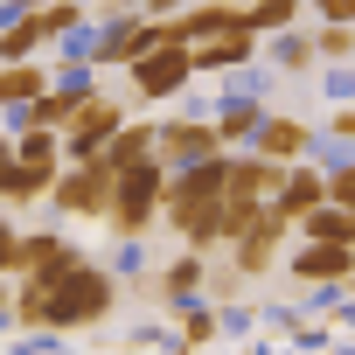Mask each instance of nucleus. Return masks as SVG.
Segmentation results:
<instances>
[{
  "mask_svg": "<svg viewBox=\"0 0 355 355\" xmlns=\"http://www.w3.org/2000/svg\"><path fill=\"white\" fill-rule=\"evenodd\" d=\"M119 306V272L98 265V258H77L56 286H49V320L56 334H84V327H105Z\"/></svg>",
  "mask_w": 355,
  "mask_h": 355,
  "instance_id": "nucleus-1",
  "label": "nucleus"
},
{
  "mask_svg": "<svg viewBox=\"0 0 355 355\" xmlns=\"http://www.w3.org/2000/svg\"><path fill=\"white\" fill-rule=\"evenodd\" d=\"M160 202H167V160L146 153L132 167H119V182H112V209H105V230L112 237H146L160 223Z\"/></svg>",
  "mask_w": 355,
  "mask_h": 355,
  "instance_id": "nucleus-2",
  "label": "nucleus"
},
{
  "mask_svg": "<svg viewBox=\"0 0 355 355\" xmlns=\"http://www.w3.org/2000/svg\"><path fill=\"white\" fill-rule=\"evenodd\" d=\"M112 182H119V174H112L98 153H91V160H63L56 182H49V209L70 216V223H105V209H112Z\"/></svg>",
  "mask_w": 355,
  "mask_h": 355,
  "instance_id": "nucleus-3",
  "label": "nucleus"
},
{
  "mask_svg": "<svg viewBox=\"0 0 355 355\" xmlns=\"http://www.w3.org/2000/svg\"><path fill=\"white\" fill-rule=\"evenodd\" d=\"M125 125V98L119 91H91V98H77V112L63 119V160H91V153H105V139Z\"/></svg>",
  "mask_w": 355,
  "mask_h": 355,
  "instance_id": "nucleus-4",
  "label": "nucleus"
},
{
  "mask_svg": "<svg viewBox=\"0 0 355 355\" xmlns=\"http://www.w3.org/2000/svg\"><path fill=\"white\" fill-rule=\"evenodd\" d=\"M125 77H132V98L167 105V98H182V91L196 84V56H189L182 42H160V49L132 56V63H125Z\"/></svg>",
  "mask_w": 355,
  "mask_h": 355,
  "instance_id": "nucleus-5",
  "label": "nucleus"
},
{
  "mask_svg": "<svg viewBox=\"0 0 355 355\" xmlns=\"http://www.w3.org/2000/svg\"><path fill=\"white\" fill-rule=\"evenodd\" d=\"M153 153H160L167 167H189V160H209V153H230V146H223V132H216L209 112H182V119H160Z\"/></svg>",
  "mask_w": 355,
  "mask_h": 355,
  "instance_id": "nucleus-6",
  "label": "nucleus"
},
{
  "mask_svg": "<svg viewBox=\"0 0 355 355\" xmlns=\"http://www.w3.org/2000/svg\"><path fill=\"white\" fill-rule=\"evenodd\" d=\"M286 230H293V223H286V216L265 202V209H258V223H251V230H237L223 251L237 258V272H244V279H265V272L279 265V244H286Z\"/></svg>",
  "mask_w": 355,
  "mask_h": 355,
  "instance_id": "nucleus-7",
  "label": "nucleus"
},
{
  "mask_svg": "<svg viewBox=\"0 0 355 355\" xmlns=\"http://www.w3.org/2000/svg\"><path fill=\"white\" fill-rule=\"evenodd\" d=\"M84 251L63 237V230H21V272L15 279H35V286H56Z\"/></svg>",
  "mask_w": 355,
  "mask_h": 355,
  "instance_id": "nucleus-8",
  "label": "nucleus"
},
{
  "mask_svg": "<svg viewBox=\"0 0 355 355\" xmlns=\"http://www.w3.org/2000/svg\"><path fill=\"white\" fill-rule=\"evenodd\" d=\"M300 286H334V279H355V244H327V237H300V251L286 258Z\"/></svg>",
  "mask_w": 355,
  "mask_h": 355,
  "instance_id": "nucleus-9",
  "label": "nucleus"
},
{
  "mask_svg": "<svg viewBox=\"0 0 355 355\" xmlns=\"http://www.w3.org/2000/svg\"><path fill=\"white\" fill-rule=\"evenodd\" d=\"M258 42H265V35H251V28H230V35L196 42V49H189V56H196V77H237V70H251V63H258Z\"/></svg>",
  "mask_w": 355,
  "mask_h": 355,
  "instance_id": "nucleus-10",
  "label": "nucleus"
},
{
  "mask_svg": "<svg viewBox=\"0 0 355 355\" xmlns=\"http://www.w3.org/2000/svg\"><path fill=\"white\" fill-rule=\"evenodd\" d=\"M265 112H272V98L244 84V91H230V98H216V112H209V119H216V132H223V146L237 153V146H251V139H258V125H265Z\"/></svg>",
  "mask_w": 355,
  "mask_h": 355,
  "instance_id": "nucleus-11",
  "label": "nucleus"
},
{
  "mask_svg": "<svg viewBox=\"0 0 355 355\" xmlns=\"http://www.w3.org/2000/svg\"><path fill=\"white\" fill-rule=\"evenodd\" d=\"M320 202H327V167H320V160H286V182H279L272 209H279L286 223H300V216L320 209Z\"/></svg>",
  "mask_w": 355,
  "mask_h": 355,
  "instance_id": "nucleus-12",
  "label": "nucleus"
},
{
  "mask_svg": "<svg viewBox=\"0 0 355 355\" xmlns=\"http://www.w3.org/2000/svg\"><path fill=\"white\" fill-rule=\"evenodd\" d=\"M202 279H209V251L182 244V258H167V265H160L153 293H160V306L174 313V306H189V300H202Z\"/></svg>",
  "mask_w": 355,
  "mask_h": 355,
  "instance_id": "nucleus-13",
  "label": "nucleus"
},
{
  "mask_svg": "<svg viewBox=\"0 0 355 355\" xmlns=\"http://www.w3.org/2000/svg\"><path fill=\"white\" fill-rule=\"evenodd\" d=\"M279 182H286V160H272V153H258V146H237V153H230V189H237V196L272 202Z\"/></svg>",
  "mask_w": 355,
  "mask_h": 355,
  "instance_id": "nucleus-14",
  "label": "nucleus"
},
{
  "mask_svg": "<svg viewBox=\"0 0 355 355\" xmlns=\"http://www.w3.org/2000/svg\"><path fill=\"white\" fill-rule=\"evenodd\" d=\"M258 153H272V160H306V146H313V125L300 119V112H265V125H258V139H251Z\"/></svg>",
  "mask_w": 355,
  "mask_h": 355,
  "instance_id": "nucleus-15",
  "label": "nucleus"
},
{
  "mask_svg": "<svg viewBox=\"0 0 355 355\" xmlns=\"http://www.w3.org/2000/svg\"><path fill=\"white\" fill-rule=\"evenodd\" d=\"M56 84V70H42L35 56H21V63H0V112H21L28 98H42Z\"/></svg>",
  "mask_w": 355,
  "mask_h": 355,
  "instance_id": "nucleus-16",
  "label": "nucleus"
},
{
  "mask_svg": "<svg viewBox=\"0 0 355 355\" xmlns=\"http://www.w3.org/2000/svg\"><path fill=\"white\" fill-rule=\"evenodd\" d=\"M49 182H56V167H42V160H21V153H15V167H8V182H0V202H8V209H28V202H49Z\"/></svg>",
  "mask_w": 355,
  "mask_h": 355,
  "instance_id": "nucleus-17",
  "label": "nucleus"
},
{
  "mask_svg": "<svg viewBox=\"0 0 355 355\" xmlns=\"http://www.w3.org/2000/svg\"><path fill=\"white\" fill-rule=\"evenodd\" d=\"M153 132H160L153 119H125V125L105 139V153H98V160L119 174V167H132V160H146V153H153Z\"/></svg>",
  "mask_w": 355,
  "mask_h": 355,
  "instance_id": "nucleus-18",
  "label": "nucleus"
},
{
  "mask_svg": "<svg viewBox=\"0 0 355 355\" xmlns=\"http://www.w3.org/2000/svg\"><path fill=\"white\" fill-rule=\"evenodd\" d=\"M42 42H49V28H42V15H35V8H21V15L0 21V63H21V56H35Z\"/></svg>",
  "mask_w": 355,
  "mask_h": 355,
  "instance_id": "nucleus-19",
  "label": "nucleus"
},
{
  "mask_svg": "<svg viewBox=\"0 0 355 355\" xmlns=\"http://www.w3.org/2000/svg\"><path fill=\"white\" fill-rule=\"evenodd\" d=\"M265 42H272V70H286V77L320 70V49H313V35H306V28H279V35H265Z\"/></svg>",
  "mask_w": 355,
  "mask_h": 355,
  "instance_id": "nucleus-20",
  "label": "nucleus"
},
{
  "mask_svg": "<svg viewBox=\"0 0 355 355\" xmlns=\"http://www.w3.org/2000/svg\"><path fill=\"white\" fill-rule=\"evenodd\" d=\"M182 348H202V341H216L223 334V320H216V300H189V306H174V327H167Z\"/></svg>",
  "mask_w": 355,
  "mask_h": 355,
  "instance_id": "nucleus-21",
  "label": "nucleus"
},
{
  "mask_svg": "<svg viewBox=\"0 0 355 355\" xmlns=\"http://www.w3.org/2000/svg\"><path fill=\"white\" fill-rule=\"evenodd\" d=\"M300 237H327V244H355V209H341V202H320V209H306V216H300Z\"/></svg>",
  "mask_w": 355,
  "mask_h": 355,
  "instance_id": "nucleus-22",
  "label": "nucleus"
},
{
  "mask_svg": "<svg viewBox=\"0 0 355 355\" xmlns=\"http://www.w3.org/2000/svg\"><path fill=\"white\" fill-rule=\"evenodd\" d=\"M15 153L42 160V167H63V132L56 125H15Z\"/></svg>",
  "mask_w": 355,
  "mask_h": 355,
  "instance_id": "nucleus-23",
  "label": "nucleus"
},
{
  "mask_svg": "<svg viewBox=\"0 0 355 355\" xmlns=\"http://www.w3.org/2000/svg\"><path fill=\"white\" fill-rule=\"evenodd\" d=\"M300 21V0H244V28L251 35H279Z\"/></svg>",
  "mask_w": 355,
  "mask_h": 355,
  "instance_id": "nucleus-24",
  "label": "nucleus"
},
{
  "mask_svg": "<svg viewBox=\"0 0 355 355\" xmlns=\"http://www.w3.org/2000/svg\"><path fill=\"white\" fill-rule=\"evenodd\" d=\"M313 49H320V63H355V21H320Z\"/></svg>",
  "mask_w": 355,
  "mask_h": 355,
  "instance_id": "nucleus-25",
  "label": "nucleus"
},
{
  "mask_svg": "<svg viewBox=\"0 0 355 355\" xmlns=\"http://www.w3.org/2000/svg\"><path fill=\"white\" fill-rule=\"evenodd\" d=\"M237 286H244V272H237V258H223V265H209V279H202V300H216V306H223Z\"/></svg>",
  "mask_w": 355,
  "mask_h": 355,
  "instance_id": "nucleus-26",
  "label": "nucleus"
},
{
  "mask_svg": "<svg viewBox=\"0 0 355 355\" xmlns=\"http://www.w3.org/2000/svg\"><path fill=\"white\" fill-rule=\"evenodd\" d=\"M327 202H341V209H355V153L327 167Z\"/></svg>",
  "mask_w": 355,
  "mask_h": 355,
  "instance_id": "nucleus-27",
  "label": "nucleus"
},
{
  "mask_svg": "<svg viewBox=\"0 0 355 355\" xmlns=\"http://www.w3.org/2000/svg\"><path fill=\"white\" fill-rule=\"evenodd\" d=\"M0 272H8V279L21 272V223H15L8 209H0Z\"/></svg>",
  "mask_w": 355,
  "mask_h": 355,
  "instance_id": "nucleus-28",
  "label": "nucleus"
},
{
  "mask_svg": "<svg viewBox=\"0 0 355 355\" xmlns=\"http://www.w3.org/2000/svg\"><path fill=\"white\" fill-rule=\"evenodd\" d=\"M327 98H355V63H327Z\"/></svg>",
  "mask_w": 355,
  "mask_h": 355,
  "instance_id": "nucleus-29",
  "label": "nucleus"
},
{
  "mask_svg": "<svg viewBox=\"0 0 355 355\" xmlns=\"http://www.w3.org/2000/svg\"><path fill=\"white\" fill-rule=\"evenodd\" d=\"M327 132H334V139H348V146H355V105H348V98H341V105H334V112H327Z\"/></svg>",
  "mask_w": 355,
  "mask_h": 355,
  "instance_id": "nucleus-30",
  "label": "nucleus"
},
{
  "mask_svg": "<svg viewBox=\"0 0 355 355\" xmlns=\"http://www.w3.org/2000/svg\"><path fill=\"white\" fill-rule=\"evenodd\" d=\"M313 21H355V0H306Z\"/></svg>",
  "mask_w": 355,
  "mask_h": 355,
  "instance_id": "nucleus-31",
  "label": "nucleus"
},
{
  "mask_svg": "<svg viewBox=\"0 0 355 355\" xmlns=\"http://www.w3.org/2000/svg\"><path fill=\"white\" fill-rule=\"evenodd\" d=\"M0 334H15V286H8V272H0Z\"/></svg>",
  "mask_w": 355,
  "mask_h": 355,
  "instance_id": "nucleus-32",
  "label": "nucleus"
},
{
  "mask_svg": "<svg viewBox=\"0 0 355 355\" xmlns=\"http://www.w3.org/2000/svg\"><path fill=\"white\" fill-rule=\"evenodd\" d=\"M98 15H132V8H153V0H91Z\"/></svg>",
  "mask_w": 355,
  "mask_h": 355,
  "instance_id": "nucleus-33",
  "label": "nucleus"
},
{
  "mask_svg": "<svg viewBox=\"0 0 355 355\" xmlns=\"http://www.w3.org/2000/svg\"><path fill=\"white\" fill-rule=\"evenodd\" d=\"M15 8H49V0H15Z\"/></svg>",
  "mask_w": 355,
  "mask_h": 355,
  "instance_id": "nucleus-34",
  "label": "nucleus"
},
{
  "mask_svg": "<svg viewBox=\"0 0 355 355\" xmlns=\"http://www.w3.org/2000/svg\"><path fill=\"white\" fill-rule=\"evenodd\" d=\"M230 8H244V0H230Z\"/></svg>",
  "mask_w": 355,
  "mask_h": 355,
  "instance_id": "nucleus-35",
  "label": "nucleus"
}]
</instances>
